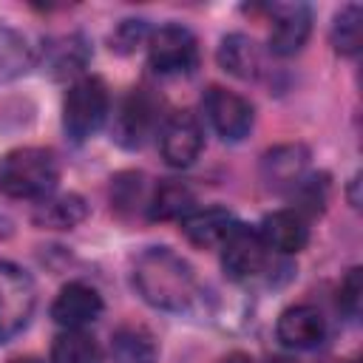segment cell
<instances>
[{
	"label": "cell",
	"mask_w": 363,
	"mask_h": 363,
	"mask_svg": "<svg viewBox=\"0 0 363 363\" xmlns=\"http://www.w3.org/2000/svg\"><path fill=\"white\" fill-rule=\"evenodd\" d=\"M88 62V45L79 34L60 37L48 45V71L51 77H74Z\"/></svg>",
	"instance_id": "obj_22"
},
{
	"label": "cell",
	"mask_w": 363,
	"mask_h": 363,
	"mask_svg": "<svg viewBox=\"0 0 363 363\" xmlns=\"http://www.w3.org/2000/svg\"><path fill=\"white\" fill-rule=\"evenodd\" d=\"M34 62L28 40L11 26H0V82H9L26 74Z\"/></svg>",
	"instance_id": "obj_20"
},
{
	"label": "cell",
	"mask_w": 363,
	"mask_h": 363,
	"mask_svg": "<svg viewBox=\"0 0 363 363\" xmlns=\"http://www.w3.org/2000/svg\"><path fill=\"white\" fill-rule=\"evenodd\" d=\"M147 60L156 74H190L199 60L196 37L179 23H167L147 37Z\"/></svg>",
	"instance_id": "obj_5"
},
{
	"label": "cell",
	"mask_w": 363,
	"mask_h": 363,
	"mask_svg": "<svg viewBox=\"0 0 363 363\" xmlns=\"http://www.w3.org/2000/svg\"><path fill=\"white\" fill-rule=\"evenodd\" d=\"M272 11V28H269V48L278 57L298 54L312 31V11L303 3H278Z\"/></svg>",
	"instance_id": "obj_10"
},
{
	"label": "cell",
	"mask_w": 363,
	"mask_h": 363,
	"mask_svg": "<svg viewBox=\"0 0 363 363\" xmlns=\"http://www.w3.org/2000/svg\"><path fill=\"white\" fill-rule=\"evenodd\" d=\"M113 363H156V340L142 326H122L111 340Z\"/></svg>",
	"instance_id": "obj_19"
},
{
	"label": "cell",
	"mask_w": 363,
	"mask_h": 363,
	"mask_svg": "<svg viewBox=\"0 0 363 363\" xmlns=\"http://www.w3.org/2000/svg\"><path fill=\"white\" fill-rule=\"evenodd\" d=\"M85 216H88V204L77 193L45 196V199H40V204L31 213L34 224L37 227H48V230H71L79 221H85Z\"/></svg>",
	"instance_id": "obj_17"
},
{
	"label": "cell",
	"mask_w": 363,
	"mask_h": 363,
	"mask_svg": "<svg viewBox=\"0 0 363 363\" xmlns=\"http://www.w3.org/2000/svg\"><path fill=\"white\" fill-rule=\"evenodd\" d=\"M267 258H269V247L264 244L261 233L247 224H235L221 244V267L233 281H250L261 275Z\"/></svg>",
	"instance_id": "obj_6"
},
{
	"label": "cell",
	"mask_w": 363,
	"mask_h": 363,
	"mask_svg": "<svg viewBox=\"0 0 363 363\" xmlns=\"http://www.w3.org/2000/svg\"><path fill=\"white\" fill-rule=\"evenodd\" d=\"M235 216L224 207H204V210H193L182 218V233L187 235L190 244L196 247H221L224 238L230 235V230L235 227Z\"/></svg>",
	"instance_id": "obj_14"
},
{
	"label": "cell",
	"mask_w": 363,
	"mask_h": 363,
	"mask_svg": "<svg viewBox=\"0 0 363 363\" xmlns=\"http://www.w3.org/2000/svg\"><path fill=\"white\" fill-rule=\"evenodd\" d=\"M9 363H43V360H37V357H11Z\"/></svg>",
	"instance_id": "obj_29"
},
{
	"label": "cell",
	"mask_w": 363,
	"mask_h": 363,
	"mask_svg": "<svg viewBox=\"0 0 363 363\" xmlns=\"http://www.w3.org/2000/svg\"><path fill=\"white\" fill-rule=\"evenodd\" d=\"M360 292H363L360 269L354 267V269H349V275L340 281V289H337V303H340V309H343L349 318H354L357 309H360Z\"/></svg>",
	"instance_id": "obj_27"
},
{
	"label": "cell",
	"mask_w": 363,
	"mask_h": 363,
	"mask_svg": "<svg viewBox=\"0 0 363 363\" xmlns=\"http://www.w3.org/2000/svg\"><path fill=\"white\" fill-rule=\"evenodd\" d=\"M111 201L116 210H133L142 201V176L139 173H119L111 184Z\"/></svg>",
	"instance_id": "obj_26"
},
{
	"label": "cell",
	"mask_w": 363,
	"mask_h": 363,
	"mask_svg": "<svg viewBox=\"0 0 363 363\" xmlns=\"http://www.w3.org/2000/svg\"><path fill=\"white\" fill-rule=\"evenodd\" d=\"M218 65L238 79H255L264 68V57H261V48L252 37L227 34L218 45Z\"/></svg>",
	"instance_id": "obj_16"
},
{
	"label": "cell",
	"mask_w": 363,
	"mask_h": 363,
	"mask_svg": "<svg viewBox=\"0 0 363 363\" xmlns=\"http://www.w3.org/2000/svg\"><path fill=\"white\" fill-rule=\"evenodd\" d=\"M99 315H102V295L82 281L65 284L51 303V318L62 329H82L94 323Z\"/></svg>",
	"instance_id": "obj_11"
},
{
	"label": "cell",
	"mask_w": 363,
	"mask_h": 363,
	"mask_svg": "<svg viewBox=\"0 0 363 363\" xmlns=\"http://www.w3.org/2000/svg\"><path fill=\"white\" fill-rule=\"evenodd\" d=\"M292 190H298V213H318L326 204V176H309L301 179Z\"/></svg>",
	"instance_id": "obj_24"
},
{
	"label": "cell",
	"mask_w": 363,
	"mask_h": 363,
	"mask_svg": "<svg viewBox=\"0 0 363 363\" xmlns=\"http://www.w3.org/2000/svg\"><path fill=\"white\" fill-rule=\"evenodd\" d=\"M147 37H150V34H147L145 20H122V23L116 26V31L111 34V48H113L116 54H130V51H136Z\"/></svg>",
	"instance_id": "obj_25"
},
{
	"label": "cell",
	"mask_w": 363,
	"mask_h": 363,
	"mask_svg": "<svg viewBox=\"0 0 363 363\" xmlns=\"http://www.w3.org/2000/svg\"><path fill=\"white\" fill-rule=\"evenodd\" d=\"M51 363H102V349L88 332L65 329L51 346Z\"/></svg>",
	"instance_id": "obj_21"
},
{
	"label": "cell",
	"mask_w": 363,
	"mask_h": 363,
	"mask_svg": "<svg viewBox=\"0 0 363 363\" xmlns=\"http://www.w3.org/2000/svg\"><path fill=\"white\" fill-rule=\"evenodd\" d=\"M204 133L190 111H173L159 128V150L170 167H187L199 159Z\"/></svg>",
	"instance_id": "obj_8"
},
{
	"label": "cell",
	"mask_w": 363,
	"mask_h": 363,
	"mask_svg": "<svg viewBox=\"0 0 363 363\" xmlns=\"http://www.w3.org/2000/svg\"><path fill=\"white\" fill-rule=\"evenodd\" d=\"M261 238L269 250L278 252H301L309 241V224L306 216H301L298 210H278L269 213L261 221Z\"/></svg>",
	"instance_id": "obj_13"
},
{
	"label": "cell",
	"mask_w": 363,
	"mask_h": 363,
	"mask_svg": "<svg viewBox=\"0 0 363 363\" xmlns=\"http://www.w3.org/2000/svg\"><path fill=\"white\" fill-rule=\"evenodd\" d=\"M218 363H252V357H250V354H244V352H233V354L221 357Z\"/></svg>",
	"instance_id": "obj_28"
},
{
	"label": "cell",
	"mask_w": 363,
	"mask_h": 363,
	"mask_svg": "<svg viewBox=\"0 0 363 363\" xmlns=\"http://www.w3.org/2000/svg\"><path fill=\"white\" fill-rule=\"evenodd\" d=\"M363 43V9L357 3L343 6L332 20V45L337 54L354 57Z\"/></svg>",
	"instance_id": "obj_23"
},
{
	"label": "cell",
	"mask_w": 363,
	"mask_h": 363,
	"mask_svg": "<svg viewBox=\"0 0 363 363\" xmlns=\"http://www.w3.org/2000/svg\"><path fill=\"white\" fill-rule=\"evenodd\" d=\"M108 105H111V96L99 77L77 79L68 88L65 102H62V128L71 136V142L79 145V142L91 139L102 128V122L108 116Z\"/></svg>",
	"instance_id": "obj_3"
},
{
	"label": "cell",
	"mask_w": 363,
	"mask_h": 363,
	"mask_svg": "<svg viewBox=\"0 0 363 363\" xmlns=\"http://www.w3.org/2000/svg\"><path fill=\"white\" fill-rule=\"evenodd\" d=\"M34 306L37 289L31 275L11 261H0V343H9L28 326Z\"/></svg>",
	"instance_id": "obj_4"
},
{
	"label": "cell",
	"mask_w": 363,
	"mask_h": 363,
	"mask_svg": "<svg viewBox=\"0 0 363 363\" xmlns=\"http://www.w3.org/2000/svg\"><path fill=\"white\" fill-rule=\"evenodd\" d=\"M133 286L145 303L162 312H184L199 298L193 267L170 247H150L136 258Z\"/></svg>",
	"instance_id": "obj_1"
},
{
	"label": "cell",
	"mask_w": 363,
	"mask_h": 363,
	"mask_svg": "<svg viewBox=\"0 0 363 363\" xmlns=\"http://www.w3.org/2000/svg\"><path fill=\"white\" fill-rule=\"evenodd\" d=\"M306 162H309V150L303 145H281V147H272L264 156V162H261L264 182L269 187H275V190L295 187L303 179Z\"/></svg>",
	"instance_id": "obj_15"
},
{
	"label": "cell",
	"mask_w": 363,
	"mask_h": 363,
	"mask_svg": "<svg viewBox=\"0 0 363 363\" xmlns=\"http://www.w3.org/2000/svg\"><path fill=\"white\" fill-rule=\"evenodd\" d=\"M193 204H196V193L184 184V182H162L156 187V193L150 196V204H147V216L153 221H170V218H184L187 213H193Z\"/></svg>",
	"instance_id": "obj_18"
},
{
	"label": "cell",
	"mask_w": 363,
	"mask_h": 363,
	"mask_svg": "<svg viewBox=\"0 0 363 363\" xmlns=\"http://www.w3.org/2000/svg\"><path fill=\"white\" fill-rule=\"evenodd\" d=\"M153 122H156V105H153L150 94L136 88L122 99V105L113 116V142L128 150H136L150 136Z\"/></svg>",
	"instance_id": "obj_9"
},
{
	"label": "cell",
	"mask_w": 363,
	"mask_h": 363,
	"mask_svg": "<svg viewBox=\"0 0 363 363\" xmlns=\"http://www.w3.org/2000/svg\"><path fill=\"white\" fill-rule=\"evenodd\" d=\"M204 113H207L213 130L224 142H241L252 130V122H255L252 105L244 96L227 91V88H218V85H213L204 94Z\"/></svg>",
	"instance_id": "obj_7"
},
{
	"label": "cell",
	"mask_w": 363,
	"mask_h": 363,
	"mask_svg": "<svg viewBox=\"0 0 363 363\" xmlns=\"http://www.w3.org/2000/svg\"><path fill=\"white\" fill-rule=\"evenodd\" d=\"M57 179L60 164L45 147H17L0 159V193L9 199H45Z\"/></svg>",
	"instance_id": "obj_2"
},
{
	"label": "cell",
	"mask_w": 363,
	"mask_h": 363,
	"mask_svg": "<svg viewBox=\"0 0 363 363\" xmlns=\"http://www.w3.org/2000/svg\"><path fill=\"white\" fill-rule=\"evenodd\" d=\"M275 332L286 349H295V352L315 349L326 337V318L315 306L298 303V306H289L281 312Z\"/></svg>",
	"instance_id": "obj_12"
}]
</instances>
